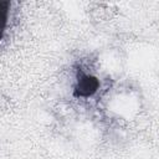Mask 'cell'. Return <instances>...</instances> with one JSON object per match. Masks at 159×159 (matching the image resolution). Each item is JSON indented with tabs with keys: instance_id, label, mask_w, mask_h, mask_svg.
I'll use <instances>...</instances> for the list:
<instances>
[{
	"instance_id": "1",
	"label": "cell",
	"mask_w": 159,
	"mask_h": 159,
	"mask_svg": "<svg viewBox=\"0 0 159 159\" xmlns=\"http://www.w3.org/2000/svg\"><path fill=\"white\" fill-rule=\"evenodd\" d=\"M99 87V82L96 77L89 75H81L76 86V94L80 97H89L92 96Z\"/></svg>"
}]
</instances>
